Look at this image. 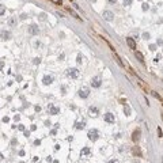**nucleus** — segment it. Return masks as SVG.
<instances>
[{
	"mask_svg": "<svg viewBox=\"0 0 163 163\" xmlns=\"http://www.w3.org/2000/svg\"><path fill=\"white\" fill-rule=\"evenodd\" d=\"M87 136H88V139H90L91 141H97L98 137H99V133H98L97 129H91V130H88Z\"/></svg>",
	"mask_w": 163,
	"mask_h": 163,
	"instance_id": "nucleus-1",
	"label": "nucleus"
},
{
	"mask_svg": "<svg viewBox=\"0 0 163 163\" xmlns=\"http://www.w3.org/2000/svg\"><path fill=\"white\" fill-rule=\"evenodd\" d=\"M102 16H103V19H106L107 22H112V21H113V18H114V14L112 12V11L106 10V11H103Z\"/></svg>",
	"mask_w": 163,
	"mask_h": 163,
	"instance_id": "nucleus-2",
	"label": "nucleus"
},
{
	"mask_svg": "<svg viewBox=\"0 0 163 163\" xmlns=\"http://www.w3.org/2000/svg\"><path fill=\"white\" fill-rule=\"evenodd\" d=\"M88 95H90V90L87 87H82L80 90H79V97L80 98H87Z\"/></svg>",
	"mask_w": 163,
	"mask_h": 163,
	"instance_id": "nucleus-3",
	"label": "nucleus"
},
{
	"mask_svg": "<svg viewBox=\"0 0 163 163\" xmlns=\"http://www.w3.org/2000/svg\"><path fill=\"white\" fill-rule=\"evenodd\" d=\"M91 86L98 88V87H101V77L99 76H94L91 79Z\"/></svg>",
	"mask_w": 163,
	"mask_h": 163,
	"instance_id": "nucleus-4",
	"label": "nucleus"
},
{
	"mask_svg": "<svg viewBox=\"0 0 163 163\" xmlns=\"http://www.w3.org/2000/svg\"><path fill=\"white\" fill-rule=\"evenodd\" d=\"M67 73H68V76H71V77H77L79 76V71L76 69V68H69V69L67 71Z\"/></svg>",
	"mask_w": 163,
	"mask_h": 163,
	"instance_id": "nucleus-5",
	"label": "nucleus"
},
{
	"mask_svg": "<svg viewBox=\"0 0 163 163\" xmlns=\"http://www.w3.org/2000/svg\"><path fill=\"white\" fill-rule=\"evenodd\" d=\"M140 135H141V130L140 129H136L133 133H132V140L135 141V143H137V141L140 140Z\"/></svg>",
	"mask_w": 163,
	"mask_h": 163,
	"instance_id": "nucleus-6",
	"label": "nucleus"
},
{
	"mask_svg": "<svg viewBox=\"0 0 163 163\" xmlns=\"http://www.w3.org/2000/svg\"><path fill=\"white\" fill-rule=\"evenodd\" d=\"M105 121H106V122H110V124H114V121H116V118H114V114L106 113V114H105Z\"/></svg>",
	"mask_w": 163,
	"mask_h": 163,
	"instance_id": "nucleus-7",
	"label": "nucleus"
},
{
	"mask_svg": "<svg viewBox=\"0 0 163 163\" xmlns=\"http://www.w3.org/2000/svg\"><path fill=\"white\" fill-rule=\"evenodd\" d=\"M48 110H49V113L50 114H54V116L60 113V107H56V106H53V105H49Z\"/></svg>",
	"mask_w": 163,
	"mask_h": 163,
	"instance_id": "nucleus-8",
	"label": "nucleus"
},
{
	"mask_svg": "<svg viewBox=\"0 0 163 163\" xmlns=\"http://www.w3.org/2000/svg\"><path fill=\"white\" fill-rule=\"evenodd\" d=\"M38 31H39V30H38V26H37V25H31V26L29 27V33H30V34H33V35L38 34Z\"/></svg>",
	"mask_w": 163,
	"mask_h": 163,
	"instance_id": "nucleus-9",
	"label": "nucleus"
},
{
	"mask_svg": "<svg viewBox=\"0 0 163 163\" xmlns=\"http://www.w3.org/2000/svg\"><path fill=\"white\" fill-rule=\"evenodd\" d=\"M126 43H128V46H129L130 49H135L136 50V42L133 38H126Z\"/></svg>",
	"mask_w": 163,
	"mask_h": 163,
	"instance_id": "nucleus-10",
	"label": "nucleus"
},
{
	"mask_svg": "<svg viewBox=\"0 0 163 163\" xmlns=\"http://www.w3.org/2000/svg\"><path fill=\"white\" fill-rule=\"evenodd\" d=\"M42 82H43V84H46V86H48V84H50V83L53 82V77H52L50 75H45V76H43V79H42Z\"/></svg>",
	"mask_w": 163,
	"mask_h": 163,
	"instance_id": "nucleus-11",
	"label": "nucleus"
},
{
	"mask_svg": "<svg viewBox=\"0 0 163 163\" xmlns=\"http://www.w3.org/2000/svg\"><path fill=\"white\" fill-rule=\"evenodd\" d=\"M88 113H90V116H91V117H97L98 116V109L97 107H90L88 109Z\"/></svg>",
	"mask_w": 163,
	"mask_h": 163,
	"instance_id": "nucleus-12",
	"label": "nucleus"
},
{
	"mask_svg": "<svg viewBox=\"0 0 163 163\" xmlns=\"http://www.w3.org/2000/svg\"><path fill=\"white\" fill-rule=\"evenodd\" d=\"M0 37L3 38V39H10L11 34H10V31H1L0 33Z\"/></svg>",
	"mask_w": 163,
	"mask_h": 163,
	"instance_id": "nucleus-13",
	"label": "nucleus"
},
{
	"mask_svg": "<svg viewBox=\"0 0 163 163\" xmlns=\"http://www.w3.org/2000/svg\"><path fill=\"white\" fill-rule=\"evenodd\" d=\"M135 54H136V57L139 59V61H140V63H144V56H143V53H140L139 50H136Z\"/></svg>",
	"mask_w": 163,
	"mask_h": 163,
	"instance_id": "nucleus-14",
	"label": "nucleus"
},
{
	"mask_svg": "<svg viewBox=\"0 0 163 163\" xmlns=\"http://www.w3.org/2000/svg\"><path fill=\"white\" fill-rule=\"evenodd\" d=\"M113 56H114V59H116V61H117V64L120 65V67H124V64H122V61H121V59L118 57V54L117 53H113Z\"/></svg>",
	"mask_w": 163,
	"mask_h": 163,
	"instance_id": "nucleus-15",
	"label": "nucleus"
},
{
	"mask_svg": "<svg viewBox=\"0 0 163 163\" xmlns=\"http://www.w3.org/2000/svg\"><path fill=\"white\" fill-rule=\"evenodd\" d=\"M84 126H86V122H84V121H79V122H76V129H83V128H84Z\"/></svg>",
	"mask_w": 163,
	"mask_h": 163,
	"instance_id": "nucleus-16",
	"label": "nucleus"
},
{
	"mask_svg": "<svg viewBox=\"0 0 163 163\" xmlns=\"http://www.w3.org/2000/svg\"><path fill=\"white\" fill-rule=\"evenodd\" d=\"M125 106H124V113H125V116H130V107L126 105V103H124Z\"/></svg>",
	"mask_w": 163,
	"mask_h": 163,
	"instance_id": "nucleus-17",
	"label": "nucleus"
},
{
	"mask_svg": "<svg viewBox=\"0 0 163 163\" xmlns=\"http://www.w3.org/2000/svg\"><path fill=\"white\" fill-rule=\"evenodd\" d=\"M132 152H133L135 155H137V156H141V152H140V148H139V147H133Z\"/></svg>",
	"mask_w": 163,
	"mask_h": 163,
	"instance_id": "nucleus-18",
	"label": "nucleus"
},
{
	"mask_svg": "<svg viewBox=\"0 0 163 163\" xmlns=\"http://www.w3.org/2000/svg\"><path fill=\"white\" fill-rule=\"evenodd\" d=\"M8 25H10V26H15L16 25V18L15 16H12V18L8 19Z\"/></svg>",
	"mask_w": 163,
	"mask_h": 163,
	"instance_id": "nucleus-19",
	"label": "nucleus"
},
{
	"mask_svg": "<svg viewBox=\"0 0 163 163\" xmlns=\"http://www.w3.org/2000/svg\"><path fill=\"white\" fill-rule=\"evenodd\" d=\"M67 10L69 11V12H71V14H72V15H73V16H75V18H77V19H80V16L77 15V14H76V12H75V11H73V10H72L71 7H67Z\"/></svg>",
	"mask_w": 163,
	"mask_h": 163,
	"instance_id": "nucleus-20",
	"label": "nucleus"
},
{
	"mask_svg": "<svg viewBox=\"0 0 163 163\" xmlns=\"http://www.w3.org/2000/svg\"><path fill=\"white\" fill-rule=\"evenodd\" d=\"M88 154H90V148L84 147V148L82 150V155H88Z\"/></svg>",
	"mask_w": 163,
	"mask_h": 163,
	"instance_id": "nucleus-21",
	"label": "nucleus"
},
{
	"mask_svg": "<svg viewBox=\"0 0 163 163\" xmlns=\"http://www.w3.org/2000/svg\"><path fill=\"white\" fill-rule=\"evenodd\" d=\"M4 12H5V7L3 4H0V15H3Z\"/></svg>",
	"mask_w": 163,
	"mask_h": 163,
	"instance_id": "nucleus-22",
	"label": "nucleus"
},
{
	"mask_svg": "<svg viewBox=\"0 0 163 163\" xmlns=\"http://www.w3.org/2000/svg\"><path fill=\"white\" fill-rule=\"evenodd\" d=\"M82 60H83V56H82V54H79V56H77V60H76V61H77V64H80Z\"/></svg>",
	"mask_w": 163,
	"mask_h": 163,
	"instance_id": "nucleus-23",
	"label": "nucleus"
},
{
	"mask_svg": "<svg viewBox=\"0 0 163 163\" xmlns=\"http://www.w3.org/2000/svg\"><path fill=\"white\" fill-rule=\"evenodd\" d=\"M141 8H143V11H147V10H148V8H150V7H148V4H147V3H144Z\"/></svg>",
	"mask_w": 163,
	"mask_h": 163,
	"instance_id": "nucleus-24",
	"label": "nucleus"
},
{
	"mask_svg": "<svg viewBox=\"0 0 163 163\" xmlns=\"http://www.w3.org/2000/svg\"><path fill=\"white\" fill-rule=\"evenodd\" d=\"M132 4V0H124V5H130Z\"/></svg>",
	"mask_w": 163,
	"mask_h": 163,
	"instance_id": "nucleus-25",
	"label": "nucleus"
},
{
	"mask_svg": "<svg viewBox=\"0 0 163 163\" xmlns=\"http://www.w3.org/2000/svg\"><path fill=\"white\" fill-rule=\"evenodd\" d=\"M39 63H41V59H39V57L34 59V64H39Z\"/></svg>",
	"mask_w": 163,
	"mask_h": 163,
	"instance_id": "nucleus-26",
	"label": "nucleus"
},
{
	"mask_svg": "<svg viewBox=\"0 0 163 163\" xmlns=\"http://www.w3.org/2000/svg\"><path fill=\"white\" fill-rule=\"evenodd\" d=\"M152 94H154V97L156 98V99H159V101H160V95H159V94H156V92H152Z\"/></svg>",
	"mask_w": 163,
	"mask_h": 163,
	"instance_id": "nucleus-27",
	"label": "nucleus"
},
{
	"mask_svg": "<svg viewBox=\"0 0 163 163\" xmlns=\"http://www.w3.org/2000/svg\"><path fill=\"white\" fill-rule=\"evenodd\" d=\"M158 136L162 137V129H160V128H158Z\"/></svg>",
	"mask_w": 163,
	"mask_h": 163,
	"instance_id": "nucleus-28",
	"label": "nucleus"
},
{
	"mask_svg": "<svg viewBox=\"0 0 163 163\" xmlns=\"http://www.w3.org/2000/svg\"><path fill=\"white\" fill-rule=\"evenodd\" d=\"M160 59H162V54H158L156 57H155V61H159Z\"/></svg>",
	"mask_w": 163,
	"mask_h": 163,
	"instance_id": "nucleus-29",
	"label": "nucleus"
},
{
	"mask_svg": "<svg viewBox=\"0 0 163 163\" xmlns=\"http://www.w3.org/2000/svg\"><path fill=\"white\" fill-rule=\"evenodd\" d=\"M143 37L146 38V39H148V38H150V34H148V33H144V34H143Z\"/></svg>",
	"mask_w": 163,
	"mask_h": 163,
	"instance_id": "nucleus-30",
	"label": "nucleus"
},
{
	"mask_svg": "<svg viewBox=\"0 0 163 163\" xmlns=\"http://www.w3.org/2000/svg\"><path fill=\"white\" fill-rule=\"evenodd\" d=\"M150 49H151V50H156V46H155V45H150Z\"/></svg>",
	"mask_w": 163,
	"mask_h": 163,
	"instance_id": "nucleus-31",
	"label": "nucleus"
},
{
	"mask_svg": "<svg viewBox=\"0 0 163 163\" xmlns=\"http://www.w3.org/2000/svg\"><path fill=\"white\" fill-rule=\"evenodd\" d=\"M52 1H54V3H56V4H61V0H52Z\"/></svg>",
	"mask_w": 163,
	"mask_h": 163,
	"instance_id": "nucleus-32",
	"label": "nucleus"
},
{
	"mask_svg": "<svg viewBox=\"0 0 163 163\" xmlns=\"http://www.w3.org/2000/svg\"><path fill=\"white\" fill-rule=\"evenodd\" d=\"M34 144H35V146H39V144H41V140H35L34 141Z\"/></svg>",
	"mask_w": 163,
	"mask_h": 163,
	"instance_id": "nucleus-33",
	"label": "nucleus"
},
{
	"mask_svg": "<svg viewBox=\"0 0 163 163\" xmlns=\"http://www.w3.org/2000/svg\"><path fill=\"white\" fill-rule=\"evenodd\" d=\"M25 136H26V137H29V136H30V132H29V130H25Z\"/></svg>",
	"mask_w": 163,
	"mask_h": 163,
	"instance_id": "nucleus-34",
	"label": "nucleus"
},
{
	"mask_svg": "<svg viewBox=\"0 0 163 163\" xmlns=\"http://www.w3.org/2000/svg\"><path fill=\"white\" fill-rule=\"evenodd\" d=\"M37 129V126H35V125H31V128H30V130H35Z\"/></svg>",
	"mask_w": 163,
	"mask_h": 163,
	"instance_id": "nucleus-35",
	"label": "nucleus"
},
{
	"mask_svg": "<svg viewBox=\"0 0 163 163\" xmlns=\"http://www.w3.org/2000/svg\"><path fill=\"white\" fill-rule=\"evenodd\" d=\"M3 121H4V122H8V121H10V118H8V117H4V118H3Z\"/></svg>",
	"mask_w": 163,
	"mask_h": 163,
	"instance_id": "nucleus-36",
	"label": "nucleus"
},
{
	"mask_svg": "<svg viewBox=\"0 0 163 163\" xmlns=\"http://www.w3.org/2000/svg\"><path fill=\"white\" fill-rule=\"evenodd\" d=\"M19 118H21L19 116H15V117H14V120H15V121H19Z\"/></svg>",
	"mask_w": 163,
	"mask_h": 163,
	"instance_id": "nucleus-37",
	"label": "nucleus"
},
{
	"mask_svg": "<svg viewBox=\"0 0 163 163\" xmlns=\"http://www.w3.org/2000/svg\"><path fill=\"white\" fill-rule=\"evenodd\" d=\"M19 130H25V126H23V125H19Z\"/></svg>",
	"mask_w": 163,
	"mask_h": 163,
	"instance_id": "nucleus-38",
	"label": "nucleus"
},
{
	"mask_svg": "<svg viewBox=\"0 0 163 163\" xmlns=\"http://www.w3.org/2000/svg\"><path fill=\"white\" fill-rule=\"evenodd\" d=\"M45 16H46L45 14H41V19H42V21H45Z\"/></svg>",
	"mask_w": 163,
	"mask_h": 163,
	"instance_id": "nucleus-39",
	"label": "nucleus"
},
{
	"mask_svg": "<svg viewBox=\"0 0 163 163\" xmlns=\"http://www.w3.org/2000/svg\"><path fill=\"white\" fill-rule=\"evenodd\" d=\"M109 1H110V3H116V1H117V0H109Z\"/></svg>",
	"mask_w": 163,
	"mask_h": 163,
	"instance_id": "nucleus-40",
	"label": "nucleus"
},
{
	"mask_svg": "<svg viewBox=\"0 0 163 163\" xmlns=\"http://www.w3.org/2000/svg\"><path fill=\"white\" fill-rule=\"evenodd\" d=\"M110 163H114V162H110Z\"/></svg>",
	"mask_w": 163,
	"mask_h": 163,
	"instance_id": "nucleus-41",
	"label": "nucleus"
},
{
	"mask_svg": "<svg viewBox=\"0 0 163 163\" xmlns=\"http://www.w3.org/2000/svg\"><path fill=\"white\" fill-rule=\"evenodd\" d=\"M92 1H95V0H92Z\"/></svg>",
	"mask_w": 163,
	"mask_h": 163,
	"instance_id": "nucleus-42",
	"label": "nucleus"
},
{
	"mask_svg": "<svg viewBox=\"0 0 163 163\" xmlns=\"http://www.w3.org/2000/svg\"><path fill=\"white\" fill-rule=\"evenodd\" d=\"M140 1H141V0H140Z\"/></svg>",
	"mask_w": 163,
	"mask_h": 163,
	"instance_id": "nucleus-43",
	"label": "nucleus"
}]
</instances>
